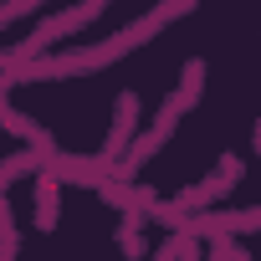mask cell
<instances>
[{"mask_svg":"<svg viewBox=\"0 0 261 261\" xmlns=\"http://www.w3.org/2000/svg\"><path fill=\"white\" fill-rule=\"evenodd\" d=\"M134 134V97H118V123H113V139H108V149H102V164L113 169V159H118V149H123V139Z\"/></svg>","mask_w":261,"mask_h":261,"instance_id":"6da1fadb","label":"cell"},{"mask_svg":"<svg viewBox=\"0 0 261 261\" xmlns=\"http://www.w3.org/2000/svg\"><path fill=\"white\" fill-rule=\"evenodd\" d=\"M256 149H261V123H256Z\"/></svg>","mask_w":261,"mask_h":261,"instance_id":"5b68a950","label":"cell"},{"mask_svg":"<svg viewBox=\"0 0 261 261\" xmlns=\"http://www.w3.org/2000/svg\"><path fill=\"white\" fill-rule=\"evenodd\" d=\"M41 0H6V6H0V26L6 21H16V16H26V11H36Z\"/></svg>","mask_w":261,"mask_h":261,"instance_id":"3957f363","label":"cell"},{"mask_svg":"<svg viewBox=\"0 0 261 261\" xmlns=\"http://www.w3.org/2000/svg\"><path fill=\"white\" fill-rule=\"evenodd\" d=\"M220 256H225V261H251V251H246V246H236L230 236H220Z\"/></svg>","mask_w":261,"mask_h":261,"instance_id":"277c9868","label":"cell"},{"mask_svg":"<svg viewBox=\"0 0 261 261\" xmlns=\"http://www.w3.org/2000/svg\"><path fill=\"white\" fill-rule=\"evenodd\" d=\"M41 225H51V215H57V179H41Z\"/></svg>","mask_w":261,"mask_h":261,"instance_id":"7a4b0ae2","label":"cell"}]
</instances>
